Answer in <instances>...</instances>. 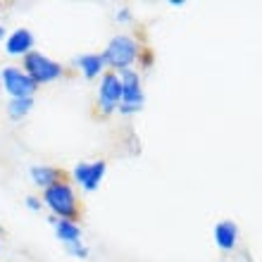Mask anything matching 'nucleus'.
Segmentation results:
<instances>
[{
    "mask_svg": "<svg viewBox=\"0 0 262 262\" xmlns=\"http://www.w3.org/2000/svg\"><path fill=\"white\" fill-rule=\"evenodd\" d=\"M105 60V67L107 72H124V69H134V64L138 62V57H141V46L134 36L129 34H117L112 36L110 43L105 46V50L100 53Z\"/></svg>",
    "mask_w": 262,
    "mask_h": 262,
    "instance_id": "f257e3e1",
    "label": "nucleus"
},
{
    "mask_svg": "<svg viewBox=\"0 0 262 262\" xmlns=\"http://www.w3.org/2000/svg\"><path fill=\"white\" fill-rule=\"evenodd\" d=\"M41 200H43V205L53 212V217H57V220L76 222V217H79V212H81L76 191L67 179L57 181V184H53L50 188H46L43 195H41Z\"/></svg>",
    "mask_w": 262,
    "mask_h": 262,
    "instance_id": "f03ea898",
    "label": "nucleus"
},
{
    "mask_svg": "<svg viewBox=\"0 0 262 262\" xmlns=\"http://www.w3.org/2000/svg\"><path fill=\"white\" fill-rule=\"evenodd\" d=\"M21 69L29 74V79L36 83V86H43V83H53L57 79L64 76V67L60 62H55L53 57L43 55L41 50H31L27 57H21Z\"/></svg>",
    "mask_w": 262,
    "mask_h": 262,
    "instance_id": "7ed1b4c3",
    "label": "nucleus"
},
{
    "mask_svg": "<svg viewBox=\"0 0 262 262\" xmlns=\"http://www.w3.org/2000/svg\"><path fill=\"white\" fill-rule=\"evenodd\" d=\"M119 81H122V105H119V115H136L143 110L145 96L143 86H141V74L136 69H124L119 72Z\"/></svg>",
    "mask_w": 262,
    "mask_h": 262,
    "instance_id": "20e7f679",
    "label": "nucleus"
},
{
    "mask_svg": "<svg viewBox=\"0 0 262 262\" xmlns=\"http://www.w3.org/2000/svg\"><path fill=\"white\" fill-rule=\"evenodd\" d=\"M0 89L10 98H34L36 86L21 67H5L0 72Z\"/></svg>",
    "mask_w": 262,
    "mask_h": 262,
    "instance_id": "39448f33",
    "label": "nucleus"
},
{
    "mask_svg": "<svg viewBox=\"0 0 262 262\" xmlns=\"http://www.w3.org/2000/svg\"><path fill=\"white\" fill-rule=\"evenodd\" d=\"M122 105V81L119 74L105 72L98 83V110L103 115H115Z\"/></svg>",
    "mask_w": 262,
    "mask_h": 262,
    "instance_id": "423d86ee",
    "label": "nucleus"
},
{
    "mask_svg": "<svg viewBox=\"0 0 262 262\" xmlns=\"http://www.w3.org/2000/svg\"><path fill=\"white\" fill-rule=\"evenodd\" d=\"M105 172H107V162H105V160H91V162H79V165H74L72 179H74L86 193H93V191H98L100 184H103Z\"/></svg>",
    "mask_w": 262,
    "mask_h": 262,
    "instance_id": "0eeeda50",
    "label": "nucleus"
},
{
    "mask_svg": "<svg viewBox=\"0 0 262 262\" xmlns=\"http://www.w3.org/2000/svg\"><path fill=\"white\" fill-rule=\"evenodd\" d=\"M34 46H36L34 34L24 27L14 29V31H10L5 36V53L12 57H27L31 50H36Z\"/></svg>",
    "mask_w": 262,
    "mask_h": 262,
    "instance_id": "6e6552de",
    "label": "nucleus"
},
{
    "mask_svg": "<svg viewBox=\"0 0 262 262\" xmlns=\"http://www.w3.org/2000/svg\"><path fill=\"white\" fill-rule=\"evenodd\" d=\"M74 67L81 72L86 79H100V76L107 72L105 67V60L100 53H83L74 60Z\"/></svg>",
    "mask_w": 262,
    "mask_h": 262,
    "instance_id": "1a4fd4ad",
    "label": "nucleus"
},
{
    "mask_svg": "<svg viewBox=\"0 0 262 262\" xmlns=\"http://www.w3.org/2000/svg\"><path fill=\"white\" fill-rule=\"evenodd\" d=\"M214 243H217L224 253H231V250L238 246V227H236V222L222 220L220 224L214 227Z\"/></svg>",
    "mask_w": 262,
    "mask_h": 262,
    "instance_id": "9d476101",
    "label": "nucleus"
},
{
    "mask_svg": "<svg viewBox=\"0 0 262 262\" xmlns=\"http://www.w3.org/2000/svg\"><path fill=\"white\" fill-rule=\"evenodd\" d=\"M29 177H31V184L38 186L41 191H46V188H50L53 184H57V181L64 179L62 172L53 165H34L31 169H29Z\"/></svg>",
    "mask_w": 262,
    "mask_h": 262,
    "instance_id": "9b49d317",
    "label": "nucleus"
},
{
    "mask_svg": "<svg viewBox=\"0 0 262 262\" xmlns=\"http://www.w3.org/2000/svg\"><path fill=\"white\" fill-rule=\"evenodd\" d=\"M50 224L55 227V236L64 243V246H69V243H76V241H81V227H79L76 222L50 217Z\"/></svg>",
    "mask_w": 262,
    "mask_h": 262,
    "instance_id": "f8f14e48",
    "label": "nucleus"
},
{
    "mask_svg": "<svg viewBox=\"0 0 262 262\" xmlns=\"http://www.w3.org/2000/svg\"><path fill=\"white\" fill-rule=\"evenodd\" d=\"M31 110H34V98H10V103H7V115L14 122L24 119Z\"/></svg>",
    "mask_w": 262,
    "mask_h": 262,
    "instance_id": "ddd939ff",
    "label": "nucleus"
},
{
    "mask_svg": "<svg viewBox=\"0 0 262 262\" xmlns=\"http://www.w3.org/2000/svg\"><path fill=\"white\" fill-rule=\"evenodd\" d=\"M67 248V253L72 257H79V260H86L89 257V246L83 241H76V243H69V246H64Z\"/></svg>",
    "mask_w": 262,
    "mask_h": 262,
    "instance_id": "4468645a",
    "label": "nucleus"
},
{
    "mask_svg": "<svg viewBox=\"0 0 262 262\" xmlns=\"http://www.w3.org/2000/svg\"><path fill=\"white\" fill-rule=\"evenodd\" d=\"M27 207L31 210V212H41L43 200L38 198V195H27Z\"/></svg>",
    "mask_w": 262,
    "mask_h": 262,
    "instance_id": "2eb2a0df",
    "label": "nucleus"
},
{
    "mask_svg": "<svg viewBox=\"0 0 262 262\" xmlns=\"http://www.w3.org/2000/svg\"><path fill=\"white\" fill-rule=\"evenodd\" d=\"M115 19L122 21V24H124V21H129L131 19V10H129V7H119L117 12H115Z\"/></svg>",
    "mask_w": 262,
    "mask_h": 262,
    "instance_id": "dca6fc26",
    "label": "nucleus"
},
{
    "mask_svg": "<svg viewBox=\"0 0 262 262\" xmlns=\"http://www.w3.org/2000/svg\"><path fill=\"white\" fill-rule=\"evenodd\" d=\"M169 5H172V7H181V5H184V0H169Z\"/></svg>",
    "mask_w": 262,
    "mask_h": 262,
    "instance_id": "f3484780",
    "label": "nucleus"
},
{
    "mask_svg": "<svg viewBox=\"0 0 262 262\" xmlns=\"http://www.w3.org/2000/svg\"><path fill=\"white\" fill-rule=\"evenodd\" d=\"M5 36H7V31H5V27L0 24V41H5Z\"/></svg>",
    "mask_w": 262,
    "mask_h": 262,
    "instance_id": "a211bd4d",
    "label": "nucleus"
},
{
    "mask_svg": "<svg viewBox=\"0 0 262 262\" xmlns=\"http://www.w3.org/2000/svg\"><path fill=\"white\" fill-rule=\"evenodd\" d=\"M0 248H3V246H0Z\"/></svg>",
    "mask_w": 262,
    "mask_h": 262,
    "instance_id": "6ab92c4d",
    "label": "nucleus"
}]
</instances>
